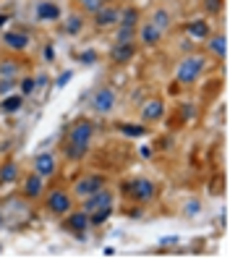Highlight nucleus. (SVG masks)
<instances>
[{
    "instance_id": "25",
    "label": "nucleus",
    "mask_w": 230,
    "mask_h": 259,
    "mask_svg": "<svg viewBox=\"0 0 230 259\" xmlns=\"http://www.w3.org/2000/svg\"><path fill=\"white\" fill-rule=\"evenodd\" d=\"M115 128L123 134V136H128V139H142V136H147V126H133V123H115Z\"/></svg>"
},
{
    "instance_id": "7",
    "label": "nucleus",
    "mask_w": 230,
    "mask_h": 259,
    "mask_svg": "<svg viewBox=\"0 0 230 259\" xmlns=\"http://www.w3.org/2000/svg\"><path fill=\"white\" fill-rule=\"evenodd\" d=\"M19 191H21V196L24 199H29V202H37V199H42V194L48 191V181H44L39 173H34V170H29V173H24V178L19 176Z\"/></svg>"
},
{
    "instance_id": "2",
    "label": "nucleus",
    "mask_w": 230,
    "mask_h": 259,
    "mask_svg": "<svg viewBox=\"0 0 230 259\" xmlns=\"http://www.w3.org/2000/svg\"><path fill=\"white\" fill-rule=\"evenodd\" d=\"M120 196L133 204H152L157 199V184L152 178L144 176H133V178H123L120 181Z\"/></svg>"
},
{
    "instance_id": "10",
    "label": "nucleus",
    "mask_w": 230,
    "mask_h": 259,
    "mask_svg": "<svg viewBox=\"0 0 230 259\" xmlns=\"http://www.w3.org/2000/svg\"><path fill=\"white\" fill-rule=\"evenodd\" d=\"M118 19H120V8L113 6V3H105L102 8H97L91 13V26H95L97 32H113L118 26Z\"/></svg>"
},
{
    "instance_id": "27",
    "label": "nucleus",
    "mask_w": 230,
    "mask_h": 259,
    "mask_svg": "<svg viewBox=\"0 0 230 259\" xmlns=\"http://www.w3.org/2000/svg\"><path fill=\"white\" fill-rule=\"evenodd\" d=\"M107 3V0H76V8H79L84 16H91L97 8H102Z\"/></svg>"
},
{
    "instance_id": "32",
    "label": "nucleus",
    "mask_w": 230,
    "mask_h": 259,
    "mask_svg": "<svg viewBox=\"0 0 230 259\" xmlns=\"http://www.w3.org/2000/svg\"><path fill=\"white\" fill-rule=\"evenodd\" d=\"M71 79H73V71H63V73H58V79H55V87H58V89H63V87H66V84H68Z\"/></svg>"
},
{
    "instance_id": "15",
    "label": "nucleus",
    "mask_w": 230,
    "mask_h": 259,
    "mask_svg": "<svg viewBox=\"0 0 230 259\" xmlns=\"http://www.w3.org/2000/svg\"><path fill=\"white\" fill-rule=\"evenodd\" d=\"M136 58V42H113L110 45V60L115 66H128Z\"/></svg>"
},
{
    "instance_id": "23",
    "label": "nucleus",
    "mask_w": 230,
    "mask_h": 259,
    "mask_svg": "<svg viewBox=\"0 0 230 259\" xmlns=\"http://www.w3.org/2000/svg\"><path fill=\"white\" fill-rule=\"evenodd\" d=\"M186 32L191 34V39H207L212 34V29H209L207 19H194V21L186 24Z\"/></svg>"
},
{
    "instance_id": "4",
    "label": "nucleus",
    "mask_w": 230,
    "mask_h": 259,
    "mask_svg": "<svg viewBox=\"0 0 230 259\" xmlns=\"http://www.w3.org/2000/svg\"><path fill=\"white\" fill-rule=\"evenodd\" d=\"M44 196V212H48L50 218H63L68 215V212L76 207V196L71 194V189H50L48 194H42Z\"/></svg>"
},
{
    "instance_id": "38",
    "label": "nucleus",
    "mask_w": 230,
    "mask_h": 259,
    "mask_svg": "<svg viewBox=\"0 0 230 259\" xmlns=\"http://www.w3.org/2000/svg\"><path fill=\"white\" fill-rule=\"evenodd\" d=\"M142 157H152V147H142Z\"/></svg>"
},
{
    "instance_id": "12",
    "label": "nucleus",
    "mask_w": 230,
    "mask_h": 259,
    "mask_svg": "<svg viewBox=\"0 0 230 259\" xmlns=\"http://www.w3.org/2000/svg\"><path fill=\"white\" fill-rule=\"evenodd\" d=\"M162 32H160V29L155 26V24H152L149 19L147 21H139V26H136V39H139V45H142V48H149V50H155L157 48V45L162 42Z\"/></svg>"
},
{
    "instance_id": "33",
    "label": "nucleus",
    "mask_w": 230,
    "mask_h": 259,
    "mask_svg": "<svg viewBox=\"0 0 230 259\" xmlns=\"http://www.w3.org/2000/svg\"><path fill=\"white\" fill-rule=\"evenodd\" d=\"M16 87V79H0V95H8Z\"/></svg>"
},
{
    "instance_id": "17",
    "label": "nucleus",
    "mask_w": 230,
    "mask_h": 259,
    "mask_svg": "<svg viewBox=\"0 0 230 259\" xmlns=\"http://www.w3.org/2000/svg\"><path fill=\"white\" fill-rule=\"evenodd\" d=\"M84 24H86V16H84L81 11H73V13H68V16H66L63 26H60V32L68 34V37H76V34H81Z\"/></svg>"
},
{
    "instance_id": "18",
    "label": "nucleus",
    "mask_w": 230,
    "mask_h": 259,
    "mask_svg": "<svg viewBox=\"0 0 230 259\" xmlns=\"http://www.w3.org/2000/svg\"><path fill=\"white\" fill-rule=\"evenodd\" d=\"M207 53L214 60H225V55H227V37L225 34H209L207 37Z\"/></svg>"
},
{
    "instance_id": "1",
    "label": "nucleus",
    "mask_w": 230,
    "mask_h": 259,
    "mask_svg": "<svg viewBox=\"0 0 230 259\" xmlns=\"http://www.w3.org/2000/svg\"><path fill=\"white\" fill-rule=\"evenodd\" d=\"M91 139H95V120L76 118L73 123L68 126V131H66V139H63V144H60V152H63L66 160L79 162V160H84L89 155Z\"/></svg>"
},
{
    "instance_id": "34",
    "label": "nucleus",
    "mask_w": 230,
    "mask_h": 259,
    "mask_svg": "<svg viewBox=\"0 0 230 259\" xmlns=\"http://www.w3.org/2000/svg\"><path fill=\"white\" fill-rule=\"evenodd\" d=\"M34 81H37V87H44V89H48L50 87V73H39V76H34Z\"/></svg>"
},
{
    "instance_id": "37",
    "label": "nucleus",
    "mask_w": 230,
    "mask_h": 259,
    "mask_svg": "<svg viewBox=\"0 0 230 259\" xmlns=\"http://www.w3.org/2000/svg\"><path fill=\"white\" fill-rule=\"evenodd\" d=\"M8 19H11V16H8V13H0V29H3V26L8 24Z\"/></svg>"
},
{
    "instance_id": "3",
    "label": "nucleus",
    "mask_w": 230,
    "mask_h": 259,
    "mask_svg": "<svg viewBox=\"0 0 230 259\" xmlns=\"http://www.w3.org/2000/svg\"><path fill=\"white\" fill-rule=\"evenodd\" d=\"M204 68H207V55H202V53L186 55V58L178 63V68H175V84H178V87H191V84H196L199 76L204 73Z\"/></svg>"
},
{
    "instance_id": "36",
    "label": "nucleus",
    "mask_w": 230,
    "mask_h": 259,
    "mask_svg": "<svg viewBox=\"0 0 230 259\" xmlns=\"http://www.w3.org/2000/svg\"><path fill=\"white\" fill-rule=\"evenodd\" d=\"M44 58H48V63H53V60H55V50H53V45H48V48H44Z\"/></svg>"
},
{
    "instance_id": "31",
    "label": "nucleus",
    "mask_w": 230,
    "mask_h": 259,
    "mask_svg": "<svg viewBox=\"0 0 230 259\" xmlns=\"http://www.w3.org/2000/svg\"><path fill=\"white\" fill-rule=\"evenodd\" d=\"M97 50H84V53H79V63H84V66H95L97 63Z\"/></svg>"
},
{
    "instance_id": "19",
    "label": "nucleus",
    "mask_w": 230,
    "mask_h": 259,
    "mask_svg": "<svg viewBox=\"0 0 230 259\" xmlns=\"http://www.w3.org/2000/svg\"><path fill=\"white\" fill-rule=\"evenodd\" d=\"M24 73V66L19 58H0V79H16Z\"/></svg>"
},
{
    "instance_id": "9",
    "label": "nucleus",
    "mask_w": 230,
    "mask_h": 259,
    "mask_svg": "<svg viewBox=\"0 0 230 259\" xmlns=\"http://www.w3.org/2000/svg\"><path fill=\"white\" fill-rule=\"evenodd\" d=\"M107 207H115V191L110 186H102L100 191L89 194L81 199V209L86 212V215H91V212H100V209H107Z\"/></svg>"
},
{
    "instance_id": "14",
    "label": "nucleus",
    "mask_w": 230,
    "mask_h": 259,
    "mask_svg": "<svg viewBox=\"0 0 230 259\" xmlns=\"http://www.w3.org/2000/svg\"><path fill=\"white\" fill-rule=\"evenodd\" d=\"M32 170L39 173L44 181H50L58 173V157L53 155V152H39V155H34V160H32Z\"/></svg>"
},
{
    "instance_id": "21",
    "label": "nucleus",
    "mask_w": 230,
    "mask_h": 259,
    "mask_svg": "<svg viewBox=\"0 0 230 259\" xmlns=\"http://www.w3.org/2000/svg\"><path fill=\"white\" fill-rule=\"evenodd\" d=\"M24 100L21 95H3V100H0V113L3 115H16L21 108H24Z\"/></svg>"
},
{
    "instance_id": "20",
    "label": "nucleus",
    "mask_w": 230,
    "mask_h": 259,
    "mask_svg": "<svg viewBox=\"0 0 230 259\" xmlns=\"http://www.w3.org/2000/svg\"><path fill=\"white\" fill-rule=\"evenodd\" d=\"M149 21L155 24L162 34H167V32H170V26H173V13L167 8H155V11H152V16H149Z\"/></svg>"
},
{
    "instance_id": "29",
    "label": "nucleus",
    "mask_w": 230,
    "mask_h": 259,
    "mask_svg": "<svg viewBox=\"0 0 230 259\" xmlns=\"http://www.w3.org/2000/svg\"><path fill=\"white\" fill-rule=\"evenodd\" d=\"M115 39L113 42H136V29H128V26H115Z\"/></svg>"
},
{
    "instance_id": "16",
    "label": "nucleus",
    "mask_w": 230,
    "mask_h": 259,
    "mask_svg": "<svg viewBox=\"0 0 230 259\" xmlns=\"http://www.w3.org/2000/svg\"><path fill=\"white\" fill-rule=\"evenodd\" d=\"M142 123H160L165 118V100L160 97H149L144 105H142Z\"/></svg>"
},
{
    "instance_id": "28",
    "label": "nucleus",
    "mask_w": 230,
    "mask_h": 259,
    "mask_svg": "<svg viewBox=\"0 0 230 259\" xmlns=\"http://www.w3.org/2000/svg\"><path fill=\"white\" fill-rule=\"evenodd\" d=\"M113 212H115V207H107V209H100V212H91V215H89V223H91V228L105 225L107 220L113 218Z\"/></svg>"
},
{
    "instance_id": "8",
    "label": "nucleus",
    "mask_w": 230,
    "mask_h": 259,
    "mask_svg": "<svg viewBox=\"0 0 230 259\" xmlns=\"http://www.w3.org/2000/svg\"><path fill=\"white\" fill-rule=\"evenodd\" d=\"M115 105H118V95H115L113 87L102 84V87L95 89V95H91V110L97 115H110L115 110Z\"/></svg>"
},
{
    "instance_id": "13",
    "label": "nucleus",
    "mask_w": 230,
    "mask_h": 259,
    "mask_svg": "<svg viewBox=\"0 0 230 259\" xmlns=\"http://www.w3.org/2000/svg\"><path fill=\"white\" fill-rule=\"evenodd\" d=\"M34 19L39 24H55V21L63 19V8H60V3H55V0H39L34 6Z\"/></svg>"
},
{
    "instance_id": "5",
    "label": "nucleus",
    "mask_w": 230,
    "mask_h": 259,
    "mask_svg": "<svg viewBox=\"0 0 230 259\" xmlns=\"http://www.w3.org/2000/svg\"><path fill=\"white\" fill-rule=\"evenodd\" d=\"M60 220H63V223H60V228H63L66 233H71L73 238H79V241H84V238H86L89 228H91V223H89V215H86V212H84L81 207H79V209L73 207V209L68 212V215H63Z\"/></svg>"
},
{
    "instance_id": "22",
    "label": "nucleus",
    "mask_w": 230,
    "mask_h": 259,
    "mask_svg": "<svg viewBox=\"0 0 230 259\" xmlns=\"http://www.w3.org/2000/svg\"><path fill=\"white\" fill-rule=\"evenodd\" d=\"M19 176H21V167L16 160H6L0 165V184H16Z\"/></svg>"
},
{
    "instance_id": "11",
    "label": "nucleus",
    "mask_w": 230,
    "mask_h": 259,
    "mask_svg": "<svg viewBox=\"0 0 230 259\" xmlns=\"http://www.w3.org/2000/svg\"><path fill=\"white\" fill-rule=\"evenodd\" d=\"M29 45H32V32L29 29L16 26V29H6L3 32V48L11 53H24L29 50Z\"/></svg>"
},
{
    "instance_id": "6",
    "label": "nucleus",
    "mask_w": 230,
    "mask_h": 259,
    "mask_svg": "<svg viewBox=\"0 0 230 259\" xmlns=\"http://www.w3.org/2000/svg\"><path fill=\"white\" fill-rule=\"evenodd\" d=\"M102 186H110L107 184V176H102V173H84V176H79L71 184V194L76 196V199H84V196L100 191Z\"/></svg>"
},
{
    "instance_id": "35",
    "label": "nucleus",
    "mask_w": 230,
    "mask_h": 259,
    "mask_svg": "<svg viewBox=\"0 0 230 259\" xmlns=\"http://www.w3.org/2000/svg\"><path fill=\"white\" fill-rule=\"evenodd\" d=\"M199 212V202H189L186 204V215H196Z\"/></svg>"
},
{
    "instance_id": "26",
    "label": "nucleus",
    "mask_w": 230,
    "mask_h": 259,
    "mask_svg": "<svg viewBox=\"0 0 230 259\" xmlns=\"http://www.w3.org/2000/svg\"><path fill=\"white\" fill-rule=\"evenodd\" d=\"M16 87H19V95H21V97H32V95H34V89H37V81H34V76L21 73V76H19V81H16Z\"/></svg>"
},
{
    "instance_id": "24",
    "label": "nucleus",
    "mask_w": 230,
    "mask_h": 259,
    "mask_svg": "<svg viewBox=\"0 0 230 259\" xmlns=\"http://www.w3.org/2000/svg\"><path fill=\"white\" fill-rule=\"evenodd\" d=\"M142 21V13L136 6H126V8H120V19H118V26H128V29H136Z\"/></svg>"
},
{
    "instance_id": "30",
    "label": "nucleus",
    "mask_w": 230,
    "mask_h": 259,
    "mask_svg": "<svg viewBox=\"0 0 230 259\" xmlns=\"http://www.w3.org/2000/svg\"><path fill=\"white\" fill-rule=\"evenodd\" d=\"M222 6H225V0H202V8L207 16H220Z\"/></svg>"
}]
</instances>
